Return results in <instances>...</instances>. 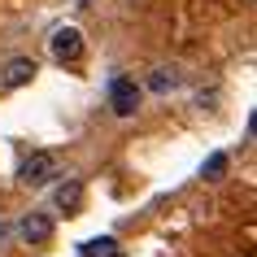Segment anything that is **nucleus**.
<instances>
[{"label": "nucleus", "instance_id": "8", "mask_svg": "<svg viewBox=\"0 0 257 257\" xmlns=\"http://www.w3.org/2000/svg\"><path fill=\"white\" fill-rule=\"evenodd\" d=\"M227 166H231L227 153H209V157H205V166H201V179H205V183H218V179L227 175Z\"/></svg>", "mask_w": 257, "mask_h": 257}, {"label": "nucleus", "instance_id": "1", "mask_svg": "<svg viewBox=\"0 0 257 257\" xmlns=\"http://www.w3.org/2000/svg\"><path fill=\"white\" fill-rule=\"evenodd\" d=\"M57 175H61L57 153H31L27 162H22V170H18V179H22L27 188H44V183H53Z\"/></svg>", "mask_w": 257, "mask_h": 257}, {"label": "nucleus", "instance_id": "3", "mask_svg": "<svg viewBox=\"0 0 257 257\" xmlns=\"http://www.w3.org/2000/svg\"><path fill=\"white\" fill-rule=\"evenodd\" d=\"M35 57H9L5 66H0V87L5 92H14V87H27L31 79H35Z\"/></svg>", "mask_w": 257, "mask_h": 257}, {"label": "nucleus", "instance_id": "6", "mask_svg": "<svg viewBox=\"0 0 257 257\" xmlns=\"http://www.w3.org/2000/svg\"><path fill=\"white\" fill-rule=\"evenodd\" d=\"M79 257H122V248L113 235H92V240L79 244Z\"/></svg>", "mask_w": 257, "mask_h": 257}, {"label": "nucleus", "instance_id": "7", "mask_svg": "<svg viewBox=\"0 0 257 257\" xmlns=\"http://www.w3.org/2000/svg\"><path fill=\"white\" fill-rule=\"evenodd\" d=\"M57 205H61L66 214H79V205H83V183L79 179H70V183L57 188Z\"/></svg>", "mask_w": 257, "mask_h": 257}, {"label": "nucleus", "instance_id": "4", "mask_svg": "<svg viewBox=\"0 0 257 257\" xmlns=\"http://www.w3.org/2000/svg\"><path fill=\"white\" fill-rule=\"evenodd\" d=\"M53 57L61 61V66L79 61V57H83V31L79 27H57L53 31Z\"/></svg>", "mask_w": 257, "mask_h": 257}, {"label": "nucleus", "instance_id": "9", "mask_svg": "<svg viewBox=\"0 0 257 257\" xmlns=\"http://www.w3.org/2000/svg\"><path fill=\"white\" fill-rule=\"evenodd\" d=\"M153 92H170V87H179V70L175 66H157L153 70V79H149Z\"/></svg>", "mask_w": 257, "mask_h": 257}, {"label": "nucleus", "instance_id": "2", "mask_svg": "<svg viewBox=\"0 0 257 257\" xmlns=\"http://www.w3.org/2000/svg\"><path fill=\"white\" fill-rule=\"evenodd\" d=\"M109 105H113L118 118H131V113L140 109V83L126 79V74H118V79L109 83Z\"/></svg>", "mask_w": 257, "mask_h": 257}, {"label": "nucleus", "instance_id": "5", "mask_svg": "<svg viewBox=\"0 0 257 257\" xmlns=\"http://www.w3.org/2000/svg\"><path fill=\"white\" fill-rule=\"evenodd\" d=\"M18 231H22V240H27V244H48V240H53V218L44 214V209H31V214L18 222Z\"/></svg>", "mask_w": 257, "mask_h": 257}, {"label": "nucleus", "instance_id": "10", "mask_svg": "<svg viewBox=\"0 0 257 257\" xmlns=\"http://www.w3.org/2000/svg\"><path fill=\"white\" fill-rule=\"evenodd\" d=\"M0 244H5V227H0Z\"/></svg>", "mask_w": 257, "mask_h": 257}]
</instances>
